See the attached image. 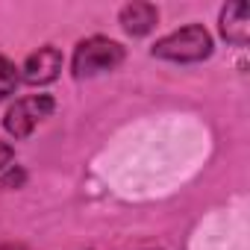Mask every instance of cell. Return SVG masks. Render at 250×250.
<instances>
[{"instance_id":"1","label":"cell","mask_w":250,"mask_h":250,"mask_svg":"<svg viewBox=\"0 0 250 250\" xmlns=\"http://www.w3.org/2000/svg\"><path fill=\"white\" fill-rule=\"evenodd\" d=\"M150 56L165 59V62H177V65L203 62L212 56V36L203 24H188V27H180L171 36L159 39L150 47Z\"/></svg>"},{"instance_id":"7","label":"cell","mask_w":250,"mask_h":250,"mask_svg":"<svg viewBox=\"0 0 250 250\" xmlns=\"http://www.w3.org/2000/svg\"><path fill=\"white\" fill-rule=\"evenodd\" d=\"M21 83V74L15 68V62H9L6 56H0V100H6L9 94H15Z\"/></svg>"},{"instance_id":"3","label":"cell","mask_w":250,"mask_h":250,"mask_svg":"<svg viewBox=\"0 0 250 250\" xmlns=\"http://www.w3.org/2000/svg\"><path fill=\"white\" fill-rule=\"evenodd\" d=\"M53 109H56V100H53L50 94H27V97L15 100V103L6 109L3 127H6V133L15 136V139H30L39 124L53 115Z\"/></svg>"},{"instance_id":"8","label":"cell","mask_w":250,"mask_h":250,"mask_svg":"<svg viewBox=\"0 0 250 250\" xmlns=\"http://www.w3.org/2000/svg\"><path fill=\"white\" fill-rule=\"evenodd\" d=\"M12 159H15V147L6 145V142H0V171H6L12 165Z\"/></svg>"},{"instance_id":"6","label":"cell","mask_w":250,"mask_h":250,"mask_svg":"<svg viewBox=\"0 0 250 250\" xmlns=\"http://www.w3.org/2000/svg\"><path fill=\"white\" fill-rule=\"evenodd\" d=\"M118 24L124 27L127 36H147L156 24H159V9L153 3H145V0H133V3L121 6L118 12Z\"/></svg>"},{"instance_id":"2","label":"cell","mask_w":250,"mask_h":250,"mask_svg":"<svg viewBox=\"0 0 250 250\" xmlns=\"http://www.w3.org/2000/svg\"><path fill=\"white\" fill-rule=\"evenodd\" d=\"M124 47L106 36H88L77 44L74 50V59H71V68H74V77L77 80H91L97 74H106V71H115L121 62H124Z\"/></svg>"},{"instance_id":"4","label":"cell","mask_w":250,"mask_h":250,"mask_svg":"<svg viewBox=\"0 0 250 250\" xmlns=\"http://www.w3.org/2000/svg\"><path fill=\"white\" fill-rule=\"evenodd\" d=\"M62 62H65L62 50L53 47V44H44V47H39V50H33L27 56V62L21 68V80L27 85H47V83H53L59 77Z\"/></svg>"},{"instance_id":"5","label":"cell","mask_w":250,"mask_h":250,"mask_svg":"<svg viewBox=\"0 0 250 250\" xmlns=\"http://www.w3.org/2000/svg\"><path fill=\"white\" fill-rule=\"evenodd\" d=\"M221 36L235 47H244L250 42V6L244 0L227 3L221 9Z\"/></svg>"},{"instance_id":"10","label":"cell","mask_w":250,"mask_h":250,"mask_svg":"<svg viewBox=\"0 0 250 250\" xmlns=\"http://www.w3.org/2000/svg\"><path fill=\"white\" fill-rule=\"evenodd\" d=\"M0 250H27L24 244H0Z\"/></svg>"},{"instance_id":"9","label":"cell","mask_w":250,"mask_h":250,"mask_svg":"<svg viewBox=\"0 0 250 250\" xmlns=\"http://www.w3.org/2000/svg\"><path fill=\"white\" fill-rule=\"evenodd\" d=\"M21 180H24V171H9L3 183H6V186H21Z\"/></svg>"}]
</instances>
